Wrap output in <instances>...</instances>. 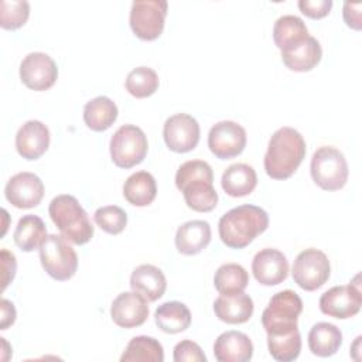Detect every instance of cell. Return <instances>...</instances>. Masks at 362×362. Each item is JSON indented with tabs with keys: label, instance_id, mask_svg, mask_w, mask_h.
I'll list each match as a JSON object with an SVG mask.
<instances>
[{
	"label": "cell",
	"instance_id": "6da1fadb",
	"mask_svg": "<svg viewBox=\"0 0 362 362\" xmlns=\"http://www.w3.org/2000/svg\"><path fill=\"white\" fill-rule=\"evenodd\" d=\"M305 140L293 127L277 129L267 144L264 154L266 174L273 180L290 178L305 157Z\"/></svg>",
	"mask_w": 362,
	"mask_h": 362
},
{
	"label": "cell",
	"instance_id": "7a4b0ae2",
	"mask_svg": "<svg viewBox=\"0 0 362 362\" xmlns=\"http://www.w3.org/2000/svg\"><path fill=\"white\" fill-rule=\"evenodd\" d=\"M175 185L182 192L188 208L197 212H209L218 204V192L214 188V173L204 160L182 163L175 174Z\"/></svg>",
	"mask_w": 362,
	"mask_h": 362
},
{
	"label": "cell",
	"instance_id": "3957f363",
	"mask_svg": "<svg viewBox=\"0 0 362 362\" xmlns=\"http://www.w3.org/2000/svg\"><path fill=\"white\" fill-rule=\"evenodd\" d=\"M269 226L267 212L256 205L245 204L223 214L218 223L219 238L230 249H243Z\"/></svg>",
	"mask_w": 362,
	"mask_h": 362
},
{
	"label": "cell",
	"instance_id": "277c9868",
	"mask_svg": "<svg viewBox=\"0 0 362 362\" xmlns=\"http://www.w3.org/2000/svg\"><path fill=\"white\" fill-rule=\"evenodd\" d=\"M48 214L66 240L75 245H85L92 239L93 226L86 211L74 195H57L49 202Z\"/></svg>",
	"mask_w": 362,
	"mask_h": 362
},
{
	"label": "cell",
	"instance_id": "5b68a950",
	"mask_svg": "<svg viewBox=\"0 0 362 362\" xmlns=\"http://www.w3.org/2000/svg\"><path fill=\"white\" fill-rule=\"evenodd\" d=\"M310 173L313 181L325 191L341 189L348 180V163L335 147L322 146L311 157Z\"/></svg>",
	"mask_w": 362,
	"mask_h": 362
},
{
	"label": "cell",
	"instance_id": "8992f818",
	"mask_svg": "<svg viewBox=\"0 0 362 362\" xmlns=\"http://www.w3.org/2000/svg\"><path fill=\"white\" fill-rule=\"evenodd\" d=\"M303 301L293 290L276 293L262 314V325L267 334H284L297 328Z\"/></svg>",
	"mask_w": 362,
	"mask_h": 362
},
{
	"label": "cell",
	"instance_id": "52a82bcc",
	"mask_svg": "<svg viewBox=\"0 0 362 362\" xmlns=\"http://www.w3.org/2000/svg\"><path fill=\"white\" fill-rule=\"evenodd\" d=\"M40 260L44 270L58 281L69 280L78 269L75 249L59 235H47L40 246Z\"/></svg>",
	"mask_w": 362,
	"mask_h": 362
},
{
	"label": "cell",
	"instance_id": "ba28073f",
	"mask_svg": "<svg viewBox=\"0 0 362 362\" xmlns=\"http://www.w3.org/2000/svg\"><path fill=\"white\" fill-rule=\"evenodd\" d=\"M112 161L120 168H132L140 164L148 150L144 132L134 124L120 126L110 139Z\"/></svg>",
	"mask_w": 362,
	"mask_h": 362
},
{
	"label": "cell",
	"instance_id": "9c48e42d",
	"mask_svg": "<svg viewBox=\"0 0 362 362\" xmlns=\"http://www.w3.org/2000/svg\"><path fill=\"white\" fill-rule=\"evenodd\" d=\"M168 3L165 0H136L130 8V28L144 41L158 38L164 30Z\"/></svg>",
	"mask_w": 362,
	"mask_h": 362
},
{
	"label": "cell",
	"instance_id": "30bf717a",
	"mask_svg": "<svg viewBox=\"0 0 362 362\" xmlns=\"http://www.w3.org/2000/svg\"><path fill=\"white\" fill-rule=\"evenodd\" d=\"M329 274L331 266L327 255L315 247L300 252L293 263V280L305 291H314L324 286Z\"/></svg>",
	"mask_w": 362,
	"mask_h": 362
},
{
	"label": "cell",
	"instance_id": "8fae6325",
	"mask_svg": "<svg viewBox=\"0 0 362 362\" xmlns=\"http://www.w3.org/2000/svg\"><path fill=\"white\" fill-rule=\"evenodd\" d=\"M358 280L359 276H356L355 281L349 284L335 286L327 290L320 297L321 313L338 320H345L356 315L362 304V294Z\"/></svg>",
	"mask_w": 362,
	"mask_h": 362
},
{
	"label": "cell",
	"instance_id": "7c38bea8",
	"mask_svg": "<svg viewBox=\"0 0 362 362\" xmlns=\"http://www.w3.org/2000/svg\"><path fill=\"white\" fill-rule=\"evenodd\" d=\"M208 147L211 153L221 160L233 158L246 147V132L236 122H218L208 133Z\"/></svg>",
	"mask_w": 362,
	"mask_h": 362
},
{
	"label": "cell",
	"instance_id": "4fadbf2b",
	"mask_svg": "<svg viewBox=\"0 0 362 362\" xmlns=\"http://www.w3.org/2000/svg\"><path fill=\"white\" fill-rule=\"evenodd\" d=\"M199 124L195 117L187 113L170 116L163 127V137L167 147L175 153H188L199 141Z\"/></svg>",
	"mask_w": 362,
	"mask_h": 362
},
{
	"label": "cell",
	"instance_id": "5bb4252c",
	"mask_svg": "<svg viewBox=\"0 0 362 362\" xmlns=\"http://www.w3.org/2000/svg\"><path fill=\"white\" fill-rule=\"evenodd\" d=\"M58 78L55 61L45 52H30L20 64V79L33 90L49 89Z\"/></svg>",
	"mask_w": 362,
	"mask_h": 362
},
{
	"label": "cell",
	"instance_id": "9a60e30c",
	"mask_svg": "<svg viewBox=\"0 0 362 362\" xmlns=\"http://www.w3.org/2000/svg\"><path fill=\"white\" fill-rule=\"evenodd\" d=\"M4 195L6 199L16 208H34L44 197V184L37 174L21 171L14 174L7 181Z\"/></svg>",
	"mask_w": 362,
	"mask_h": 362
},
{
	"label": "cell",
	"instance_id": "2e32d148",
	"mask_svg": "<svg viewBox=\"0 0 362 362\" xmlns=\"http://www.w3.org/2000/svg\"><path fill=\"white\" fill-rule=\"evenodd\" d=\"M110 317L122 328L140 327L148 317L147 300L136 291H123L113 300Z\"/></svg>",
	"mask_w": 362,
	"mask_h": 362
},
{
	"label": "cell",
	"instance_id": "e0dca14e",
	"mask_svg": "<svg viewBox=\"0 0 362 362\" xmlns=\"http://www.w3.org/2000/svg\"><path fill=\"white\" fill-rule=\"evenodd\" d=\"M255 279L263 286H276L288 276V262L283 252L272 247L262 249L252 260Z\"/></svg>",
	"mask_w": 362,
	"mask_h": 362
},
{
	"label": "cell",
	"instance_id": "ac0fdd59",
	"mask_svg": "<svg viewBox=\"0 0 362 362\" xmlns=\"http://www.w3.org/2000/svg\"><path fill=\"white\" fill-rule=\"evenodd\" d=\"M49 130L40 120L25 122L16 134V148L25 160L40 158L49 146Z\"/></svg>",
	"mask_w": 362,
	"mask_h": 362
},
{
	"label": "cell",
	"instance_id": "d6986e66",
	"mask_svg": "<svg viewBox=\"0 0 362 362\" xmlns=\"http://www.w3.org/2000/svg\"><path fill=\"white\" fill-rule=\"evenodd\" d=\"M214 355L219 362H247L253 356V344L240 331H226L215 339Z\"/></svg>",
	"mask_w": 362,
	"mask_h": 362
},
{
	"label": "cell",
	"instance_id": "ffe728a7",
	"mask_svg": "<svg viewBox=\"0 0 362 362\" xmlns=\"http://www.w3.org/2000/svg\"><path fill=\"white\" fill-rule=\"evenodd\" d=\"M321 45L313 35H308L300 42L281 49V59L284 65L294 72L311 71L321 61Z\"/></svg>",
	"mask_w": 362,
	"mask_h": 362
},
{
	"label": "cell",
	"instance_id": "44dd1931",
	"mask_svg": "<svg viewBox=\"0 0 362 362\" xmlns=\"http://www.w3.org/2000/svg\"><path fill=\"white\" fill-rule=\"evenodd\" d=\"M211 242V226L206 221L194 219L178 226L175 247L180 253L192 256L202 252Z\"/></svg>",
	"mask_w": 362,
	"mask_h": 362
},
{
	"label": "cell",
	"instance_id": "7402d4cb",
	"mask_svg": "<svg viewBox=\"0 0 362 362\" xmlns=\"http://www.w3.org/2000/svg\"><path fill=\"white\" fill-rule=\"evenodd\" d=\"M130 287L141 294L147 301H156L163 297L167 288V280L161 269L154 264H140L130 276Z\"/></svg>",
	"mask_w": 362,
	"mask_h": 362
},
{
	"label": "cell",
	"instance_id": "603a6c76",
	"mask_svg": "<svg viewBox=\"0 0 362 362\" xmlns=\"http://www.w3.org/2000/svg\"><path fill=\"white\" fill-rule=\"evenodd\" d=\"M253 308V300L243 291L232 296L221 294L214 303L215 315L226 324H243L249 321Z\"/></svg>",
	"mask_w": 362,
	"mask_h": 362
},
{
	"label": "cell",
	"instance_id": "cb8c5ba5",
	"mask_svg": "<svg viewBox=\"0 0 362 362\" xmlns=\"http://www.w3.org/2000/svg\"><path fill=\"white\" fill-rule=\"evenodd\" d=\"M221 185L229 197H245L256 188L257 175L252 165L246 163H235L223 171Z\"/></svg>",
	"mask_w": 362,
	"mask_h": 362
},
{
	"label": "cell",
	"instance_id": "d4e9b609",
	"mask_svg": "<svg viewBox=\"0 0 362 362\" xmlns=\"http://www.w3.org/2000/svg\"><path fill=\"white\" fill-rule=\"evenodd\" d=\"M157 327L165 334H178L191 325V311L181 301H167L154 313Z\"/></svg>",
	"mask_w": 362,
	"mask_h": 362
},
{
	"label": "cell",
	"instance_id": "484cf974",
	"mask_svg": "<svg viewBox=\"0 0 362 362\" xmlns=\"http://www.w3.org/2000/svg\"><path fill=\"white\" fill-rule=\"evenodd\" d=\"M342 344L341 329L329 322H317L308 332L310 351L321 358H328L337 354Z\"/></svg>",
	"mask_w": 362,
	"mask_h": 362
},
{
	"label": "cell",
	"instance_id": "4316f807",
	"mask_svg": "<svg viewBox=\"0 0 362 362\" xmlns=\"http://www.w3.org/2000/svg\"><path fill=\"white\" fill-rule=\"evenodd\" d=\"M117 119V106L107 96H96L83 106V122L93 132L109 129Z\"/></svg>",
	"mask_w": 362,
	"mask_h": 362
},
{
	"label": "cell",
	"instance_id": "83f0119b",
	"mask_svg": "<svg viewBox=\"0 0 362 362\" xmlns=\"http://www.w3.org/2000/svg\"><path fill=\"white\" fill-rule=\"evenodd\" d=\"M123 195L134 206L150 205L157 195L154 177L147 171H137L127 177L123 184Z\"/></svg>",
	"mask_w": 362,
	"mask_h": 362
},
{
	"label": "cell",
	"instance_id": "f1b7e54d",
	"mask_svg": "<svg viewBox=\"0 0 362 362\" xmlns=\"http://www.w3.org/2000/svg\"><path fill=\"white\" fill-rule=\"evenodd\" d=\"M14 242L24 252H33L47 238V228L44 221L37 215H24L18 219L14 230Z\"/></svg>",
	"mask_w": 362,
	"mask_h": 362
},
{
	"label": "cell",
	"instance_id": "f546056e",
	"mask_svg": "<svg viewBox=\"0 0 362 362\" xmlns=\"http://www.w3.org/2000/svg\"><path fill=\"white\" fill-rule=\"evenodd\" d=\"M122 362H163L164 349L163 345L153 337L139 335L130 339L123 355Z\"/></svg>",
	"mask_w": 362,
	"mask_h": 362
},
{
	"label": "cell",
	"instance_id": "4dcf8cb0",
	"mask_svg": "<svg viewBox=\"0 0 362 362\" xmlns=\"http://www.w3.org/2000/svg\"><path fill=\"white\" fill-rule=\"evenodd\" d=\"M308 35L310 34L305 23L300 17L293 14L279 17L273 27V40L280 51L300 42Z\"/></svg>",
	"mask_w": 362,
	"mask_h": 362
},
{
	"label": "cell",
	"instance_id": "1f68e13d",
	"mask_svg": "<svg viewBox=\"0 0 362 362\" xmlns=\"http://www.w3.org/2000/svg\"><path fill=\"white\" fill-rule=\"evenodd\" d=\"M249 283L246 269L238 263H225L218 267L214 276V284L219 294L232 296L242 293Z\"/></svg>",
	"mask_w": 362,
	"mask_h": 362
},
{
	"label": "cell",
	"instance_id": "d6a6232c",
	"mask_svg": "<svg viewBox=\"0 0 362 362\" xmlns=\"http://www.w3.org/2000/svg\"><path fill=\"white\" fill-rule=\"evenodd\" d=\"M267 348L273 359L291 362L301 351V335L298 328L284 334H267Z\"/></svg>",
	"mask_w": 362,
	"mask_h": 362
},
{
	"label": "cell",
	"instance_id": "836d02e7",
	"mask_svg": "<svg viewBox=\"0 0 362 362\" xmlns=\"http://www.w3.org/2000/svg\"><path fill=\"white\" fill-rule=\"evenodd\" d=\"M160 81L154 69L148 66H137L132 69L126 76V90L134 98L151 96L158 89Z\"/></svg>",
	"mask_w": 362,
	"mask_h": 362
},
{
	"label": "cell",
	"instance_id": "e575fe53",
	"mask_svg": "<svg viewBox=\"0 0 362 362\" xmlns=\"http://www.w3.org/2000/svg\"><path fill=\"white\" fill-rule=\"evenodd\" d=\"M0 8V25L6 30H17L25 24L30 16V4L25 0H3Z\"/></svg>",
	"mask_w": 362,
	"mask_h": 362
},
{
	"label": "cell",
	"instance_id": "d590c367",
	"mask_svg": "<svg viewBox=\"0 0 362 362\" xmlns=\"http://www.w3.org/2000/svg\"><path fill=\"white\" fill-rule=\"evenodd\" d=\"M93 219L102 230L110 235H117L123 232L127 225V215L124 209L117 205H106L98 208L95 211Z\"/></svg>",
	"mask_w": 362,
	"mask_h": 362
},
{
	"label": "cell",
	"instance_id": "8d00e7d4",
	"mask_svg": "<svg viewBox=\"0 0 362 362\" xmlns=\"http://www.w3.org/2000/svg\"><path fill=\"white\" fill-rule=\"evenodd\" d=\"M174 361L175 362H205L206 356L201 346L191 341V339H184L178 342L174 346Z\"/></svg>",
	"mask_w": 362,
	"mask_h": 362
},
{
	"label": "cell",
	"instance_id": "74e56055",
	"mask_svg": "<svg viewBox=\"0 0 362 362\" xmlns=\"http://www.w3.org/2000/svg\"><path fill=\"white\" fill-rule=\"evenodd\" d=\"M332 7V0H300L298 8L310 18L325 17Z\"/></svg>",
	"mask_w": 362,
	"mask_h": 362
},
{
	"label": "cell",
	"instance_id": "f35d334b",
	"mask_svg": "<svg viewBox=\"0 0 362 362\" xmlns=\"http://www.w3.org/2000/svg\"><path fill=\"white\" fill-rule=\"evenodd\" d=\"M1 257V272H3V277H1V288L4 290L14 279L16 276V270H17V262H16V256L8 252L7 249H1L0 253Z\"/></svg>",
	"mask_w": 362,
	"mask_h": 362
},
{
	"label": "cell",
	"instance_id": "ab89813d",
	"mask_svg": "<svg viewBox=\"0 0 362 362\" xmlns=\"http://www.w3.org/2000/svg\"><path fill=\"white\" fill-rule=\"evenodd\" d=\"M361 3H344V21L354 30H361Z\"/></svg>",
	"mask_w": 362,
	"mask_h": 362
},
{
	"label": "cell",
	"instance_id": "60d3db41",
	"mask_svg": "<svg viewBox=\"0 0 362 362\" xmlns=\"http://www.w3.org/2000/svg\"><path fill=\"white\" fill-rule=\"evenodd\" d=\"M16 321V308L13 305L11 301H8L7 298L1 300V322H0V328L1 329H7L10 325H13Z\"/></svg>",
	"mask_w": 362,
	"mask_h": 362
}]
</instances>
